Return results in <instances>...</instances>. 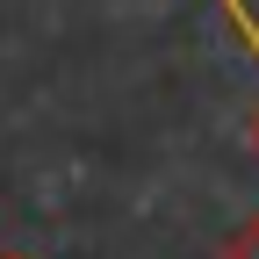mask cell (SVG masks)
Listing matches in <instances>:
<instances>
[{
    "label": "cell",
    "instance_id": "7a4b0ae2",
    "mask_svg": "<svg viewBox=\"0 0 259 259\" xmlns=\"http://www.w3.org/2000/svg\"><path fill=\"white\" fill-rule=\"evenodd\" d=\"M223 8H231V22H238V36H245V44H252V58H259V22L245 15V0H223Z\"/></svg>",
    "mask_w": 259,
    "mask_h": 259
},
{
    "label": "cell",
    "instance_id": "6da1fadb",
    "mask_svg": "<svg viewBox=\"0 0 259 259\" xmlns=\"http://www.w3.org/2000/svg\"><path fill=\"white\" fill-rule=\"evenodd\" d=\"M223 259H259V216L245 223V231H231V245H223Z\"/></svg>",
    "mask_w": 259,
    "mask_h": 259
}]
</instances>
